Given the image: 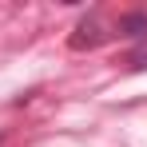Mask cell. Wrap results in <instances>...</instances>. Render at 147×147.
Returning <instances> with one entry per match:
<instances>
[{
	"instance_id": "6da1fadb",
	"label": "cell",
	"mask_w": 147,
	"mask_h": 147,
	"mask_svg": "<svg viewBox=\"0 0 147 147\" xmlns=\"http://www.w3.org/2000/svg\"><path fill=\"white\" fill-rule=\"evenodd\" d=\"M119 28L127 36H147V12H131V16H123Z\"/></svg>"
},
{
	"instance_id": "7a4b0ae2",
	"label": "cell",
	"mask_w": 147,
	"mask_h": 147,
	"mask_svg": "<svg viewBox=\"0 0 147 147\" xmlns=\"http://www.w3.org/2000/svg\"><path fill=\"white\" fill-rule=\"evenodd\" d=\"M135 68H147V52H139V56H135Z\"/></svg>"
}]
</instances>
